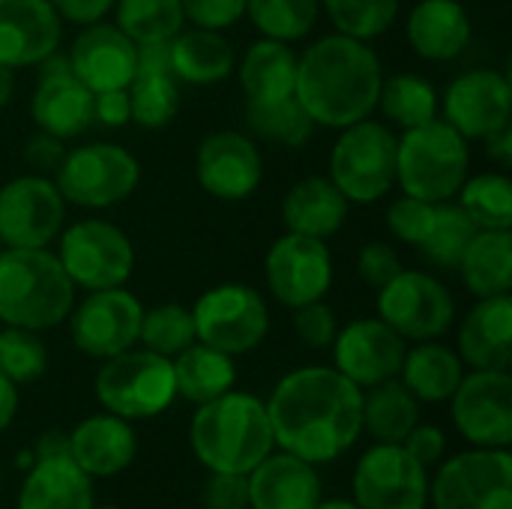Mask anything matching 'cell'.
<instances>
[{"label":"cell","mask_w":512,"mask_h":509,"mask_svg":"<svg viewBox=\"0 0 512 509\" xmlns=\"http://www.w3.org/2000/svg\"><path fill=\"white\" fill-rule=\"evenodd\" d=\"M264 405L276 447L309 465L336 462L363 435V390L330 366L288 372Z\"/></svg>","instance_id":"6da1fadb"},{"label":"cell","mask_w":512,"mask_h":509,"mask_svg":"<svg viewBox=\"0 0 512 509\" xmlns=\"http://www.w3.org/2000/svg\"><path fill=\"white\" fill-rule=\"evenodd\" d=\"M381 81L378 54L363 39L333 33L297 57L294 96L315 123L345 129L375 111Z\"/></svg>","instance_id":"7a4b0ae2"},{"label":"cell","mask_w":512,"mask_h":509,"mask_svg":"<svg viewBox=\"0 0 512 509\" xmlns=\"http://www.w3.org/2000/svg\"><path fill=\"white\" fill-rule=\"evenodd\" d=\"M189 423V447L210 474H249L273 453V429L267 405L249 393H222L195 405Z\"/></svg>","instance_id":"3957f363"},{"label":"cell","mask_w":512,"mask_h":509,"mask_svg":"<svg viewBox=\"0 0 512 509\" xmlns=\"http://www.w3.org/2000/svg\"><path fill=\"white\" fill-rule=\"evenodd\" d=\"M75 285L48 249H0V321L21 330H51L69 318Z\"/></svg>","instance_id":"277c9868"},{"label":"cell","mask_w":512,"mask_h":509,"mask_svg":"<svg viewBox=\"0 0 512 509\" xmlns=\"http://www.w3.org/2000/svg\"><path fill=\"white\" fill-rule=\"evenodd\" d=\"M468 177V141L444 120L405 129L396 147V183L420 201H450Z\"/></svg>","instance_id":"5b68a950"},{"label":"cell","mask_w":512,"mask_h":509,"mask_svg":"<svg viewBox=\"0 0 512 509\" xmlns=\"http://www.w3.org/2000/svg\"><path fill=\"white\" fill-rule=\"evenodd\" d=\"M96 399L108 414L123 420H147L159 417L177 399L174 366L168 357L141 351H123L102 363L96 372Z\"/></svg>","instance_id":"8992f818"},{"label":"cell","mask_w":512,"mask_h":509,"mask_svg":"<svg viewBox=\"0 0 512 509\" xmlns=\"http://www.w3.org/2000/svg\"><path fill=\"white\" fill-rule=\"evenodd\" d=\"M396 147L393 129L375 120H360L342 129L333 156L330 180L336 189L357 204H372L384 198L396 183Z\"/></svg>","instance_id":"52a82bcc"},{"label":"cell","mask_w":512,"mask_h":509,"mask_svg":"<svg viewBox=\"0 0 512 509\" xmlns=\"http://www.w3.org/2000/svg\"><path fill=\"white\" fill-rule=\"evenodd\" d=\"M138 159L117 144H84L57 165V192L78 207H114L138 186Z\"/></svg>","instance_id":"ba28073f"},{"label":"cell","mask_w":512,"mask_h":509,"mask_svg":"<svg viewBox=\"0 0 512 509\" xmlns=\"http://www.w3.org/2000/svg\"><path fill=\"white\" fill-rule=\"evenodd\" d=\"M435 509H512V456L498 447H477L441 465L429 483Z\"/></svg>","instance_id":"9c48e42d"},{"label":"cell","mask_w":512,"mask_h":509,"mask_svg":"<svg viewBox=\"0 0 512 509\" xmlns=\"http://www.w3.org/2000/svg\"><path fill=\"white\" fill-rule=\"evenodd\" d=\"M195 339L231 357L258 348L270 330L264 297L249 285H219L201 294L192 309Z\"/></svg>","instance_id":"30bf717a"},{"label":"cell","mask_w":512,"mask_h":509,"mask_svg":"<svg viewBox=\"0 0 512 509\" xmlns=\"http://www.w3.org/2000/svg\"><path fill=\"white\" fill-rule=\"evenodd\" d=\"M72 285L87 291L120 288L135 267V249L129 237L102 219H84L63 231L57 252Z\"/></svg>","instance_id":"8fae6325"},{"label":"cell","mask_w":512,"mask_h":509,"mask_svg":"<svg viewBox=\"0 0 512 509\" xmlns=\"http://www.w3.org/2000/svg\"><path fill=\"white\" fill-rule=\"evenodd\" d=\"M381 321L390 324L402 339L426 342L450 330L456 303L450 291L429 273L399 270L378 294Z\"/></svg>","instance_id":"7c38bea8"},{"label":"cell","mask_w":512,"mask_h":509,"mask_svg":"<svg viewBox=\"0 0 512 509\" xmlns=\"http://www.w3.org/2000/svg\"><path fill=\"white\" fill-rule=\"evenodd\" d=\"M354 504L360 509H426V468L402 444L369 447L354 468Z\"/></svg>","instance_id":"4fadbf2b"},{"label":"cell","mask_w":512,"mask_h":509,"mask_svg":"<svg viewBox=\"0 0 512 509\" xmlns=\"http://www.w3.org/2000/svg\"><path fill=\"white\" fill-rule=\"evenodd\" d=\"M453 402V423L459 435L474 447H498L512 444V378L510 372H486L474 369L462 375Z\"/></svg>","instance_id":"5bb4252c"},{"label":"cell","mask_w":512,"mask_h":509,"mask_svg":"<svg viewBox=\"0 0 512 509\" xmlns=\"http://www.w3.org/2000/svg\"><path fill=\"white\" fill-rule=\"evenodd\" d=\"M144 306L138 297L120 288H102L90 291L81 306L69 312L72 342L78 351L96 360H108L114 354L129 351L138 342Z\"/></svg>","instance_id":"9a60e30c"},{"label":"cell","mask_w":512,"mask_h":509,"mask_svg":"<svg viewBox=\"0 0 512 509\" xmlns=\"http://www.w3.org/2000/svg\"><path fill=\"white\" fill-rule=\"evenodd\" d=\"M63 228V195L39 174L0 189V240L9 249H45Z\"/></svg>","instance_id":"2e32d148"},{"label":"cell","mask_w":512,"mask_h":509,"mask_svg":"<svg viewBox=\"0 0 512 509\" xmlns=\"http://www.w3.org/2000/svg\"><path fill=\"white\" fill-rule=\"evenodd\" d=\"M333 282V258L324 240L285 234L267 252V285L273 297L288 306H306L321 300Z\"/></svg>","instance_id":"e0dca14e"},{"label":"cell","mask_w":512,"mask_h":509,"mask_svg":"<svg viewBox=\"0 0 512 509\" xmlns=\"http://www.w3.org/2000/svg\"><path fill=\"white\" fill-rule=\"evenodd\" d=\"M405 339L381 318L351 321L333 339V360L351 384L369 390L399 375L405 360Z\"/></svg>","instance_id":"ac0fdd59"},{"label":"cell","mask_w":512,"mask_h":509,"mask_svg":"<svg viewBox=\"0 0 512 509\" xmlns=\"http://www.w3.org/2000/svg\"><path fill=\"white\" fill-rule=\"evenodd\" d=\"M512 84L495 69H474L459 75L444 96L447 123L465 138H486L510 123Z\"/></svg>","instance_id":"d6986e66"},{"label":"cell","mask_w":512,"mask_h":509,"mask_svg":"<svg viewBox=\"0 0 512 509\" xmlns=\"http://www.w3.org/2000/svg\"><path fill=\"white\" fill-rule=\"evenodd\" d=\"M198 183L222 201H243L261 183V153L252 138L240 132H213L201 141L195 159Z\"/></svg>","instance_id":"ffe728a7"},{"label":"cell","mask_w":512,"mask_h":509,"mask_svg":"<svg viewBox=\"0 0 512 509\" xmlns=\"http://www.w3.org/2000/svg\"><path fill=\"white\" fill-rule=\"evenodd\" d=\"M72 75L90 90H126L135 78V42L114 24H87L69 48Z\"/></svg>","instance_id":"44dd1931"},{"label":"cell","mask_w":512,"mask_h":509,"mask_svg":"<svg viewBox=\"0 0 512 509\" xmlns=\"http://www.w3.org/2000/svg\"><path fill=\"white\" fill-rule=\"evenodd\" d=\"M60 45V15L48 0H0V63L39 66Z\"/></svg>","instance_id":"7402d4cb"},{"label":"cell","mask_w":512,"mask_h":509,"mask_svg":"<svg viewBox=\"0 0 512 509\" xmlns=\"http://www.w3.org/2000/svg\"><path fill=\"white\" fill-rule=\"evenodd\" d=\"M138 453V438L129 420L117 414H93L69 432V459L90 477L108 480L123 474Z\"/></svg>","instance_id":"603a6c76"},{"label":"cell","mask_w":512,"mask_h":509,"mask_svg":"<svg viewBox=\"0 0 512 509\" xmlns=\"http://www.w3.org/2000/svg\"><path fill=\"white\" fill-rule=\"evenodd\" d=\"M249 509H315L321 501V477L315 465L270 453L249 474Z\"/></svg>","instance_id":"cb8c5ba5"},{"label":"cell","mask_w":512,"mask_h":509,"mask_svg":"<svg viewBox=\"0 0 512 509\" xmlns=\"http://www.w3.org/2000/svg\"><path fill=\"white\" fill-rule=\"evenodd\" d=\"M459 357L471 369L510 372L512 300L510 294L483 297L459 330Z\"/></svg>","instance_id":"d4e9b609"},{"label":"cell","mask_w":512,"mask_h":509,"mask_svg":"<svg viewBox=\"0 0 512 509\" xmlns=\"http://www.w3.org/2000/svg\"><path fill=\"white\" fill-rule=\"evenodd\" d=\"M30 114L39 132H48L60 141L78 138L93 123V93L72 72L39 75Z\"/></svg>","instance_id":"484cf974"},{"label":"cell","mask_w":512,"mask_h":509,"mask_svg":"<svg viewBox=\"0 0 512 509\" xmlns=\"http://www.w3.org/2000/svg\"><path fill=\"white\" fill-rule=\"evenodd\" d=\"M408 42L426 60H456L471 42V18L456 0H420L408 18Z\"/></svg>","instance_id":"4316f807"},{"label":"cell","mask_w":512,"mask_h":509,"mask_svg":"<svg viewBox=\"0 0 512 509\" xmlns=\"http://www.w3.org/2000/svg\"><path fill=\"white\" fill-rule=\"evenodd\" d=\"M282 219L291 234L327 240L348 219V198L336 189L333 180L306 177L288 189L282 201Z\"/></svg>","instance_id":"83f0119b"},{"label":"cell","mask_w":512,"mask_h":509,"mask_svg":"<svg viewBox=\"0 0 512 509\" xmlns=\"http://www.w3.org/2000/svg\"><path fill=\"white\" fill-rule=\"evenodd\" d=\"M18 509H93V480L72 459H36L18 489Z\"/></svg>","instance_id":"f1b7e54d"},{"label":"cell","mask_w":512,"mask_h":509,"mask_svg":"<svg viewBox=\"0 0 512 509\" xmlns=\"http://www.w3.org/2000/svg\"><path fill=\"white\" fill-rule=\"evenodd\" d=\"M240 87L246 93V102H276L294 96L297 54L288 48V42L264 36L246 51L240 63Z\"/></svg>","instance_id":"f546056e"},{"label":"cell","mask_w":512,"mask_h":509,"mask_svg":"<svg viewBox=\"0 0 512 509\" xmlns=\"http://www.w3.org/2000/svg\"><path fill=\"white\" fill-rule=\"evenodd\" d=\"M234 69V51L219 30L195 27L171 39V72L189 84H219Z\"/></svg>","instance_id":"4dcf8cb0"},{"label":"cell","mask_w":512,"mask_h":509,"mask_svg":"<svg viewBox=\"0 0 512 509\" xmlns=\"http://www.w3.org/2000/svg\"><path fill=\"white\" fill-rule=\"evenodd\" d=\"M402 384L411 390V396L417 402H429V405H438V402H447L465 369H462V357L432 339L420 342L414 351H405V360H402Z\"/></svg>","instance_id":"1f68e13d"},{"label":"cell","mask_w":512,"mask_h":509,"mask_svg":"<svg viewBox=\"0 0 512 509\" xmlns=\"http://www.w3.org/2000/svg\"><path fill=\"white\" fill-rule=\"evenodd\" d=\"M171 366H174L177 393L192 405H204V402L228 393L237 381L234 357L219 348H210L204 342H192L186 351H180L171 360Z\"/></svg>","instance_id":"d6a6232c"},{"label":"cell","mask_w":512,"mask_h":509,"mask_svg":"<svg viewBox=\"0 0 512 509\" xmlns=\"http://www.w3.org/2000/svg\"><path fill=\"white\" fill-rule=\"evenodd\" d=\"M462 279L471 294L498 297L512 288V234L510 231H477L459 261Z\"/></svg>","instance_id":"836d02e7"},{"label":"cell","mask_w":512,"mask_h":509,"mask_svg":"<svg viewBox=\"0 0 512 509\" xmlns=\"http://www.w3.org/2000/svg\"><path fill=\"white\" fill-rule=\"evenodd\" d=\"M417 423L420 402L402 381L390 378L369 387L363 396V432H369L378 444H402Z\"/></svg>","instance_id":"e575fe53"},{"label":"cell","mask_w":512,"mask_h":509,"mask_svg":"<svg viewBox=\"0 0 512 509\" xmlns=\"http://www.w3.org/2000/svg\"><path fill=\"white\" fill-rule=\"evenodd\" d=\"M180 0H117V27L135 42H171L183 30Z\"/></svg>","instance_id":"d590c367"},{"label":"cell","mask_w":512,"mask_h":509,"mask_svg":"<svg viewBox=\"0 0 512 509\" xmlns=\"http://www.w3.org/2000/svg\"><path fill=\"white\" fill-rule=\"evenodd\" d=\"M246 123L258 138L285 147L306 144L315 129V120L306 114L297 96H285L276 102H246Z\"/></svg>","instance_id":"8d00e7d4"},{"label":"cell","mask_w":512,"mask_h":509,"mask_svg":"<svg viewBox=\"0 0 512 509\" xmlns=\"http://www.w3.org/2000/svg\"><path fill=\"white\" fill-rule=\"evenodd\" d=\"M459 207L477 225V231H510L512 183L504 174H477L462 183Z\"/></svg>","instance_id":"74e56055"},{"label":"cell","mask_w":512,"mask_h":509,"mask_svg":"<svg viewBox=\"0 0 512 509\" xmlns=\"http://www.w3.org/2000/svg\"><path fill=\"white\" fill-rule=\"evenodd\" d=\"M378 105L402 129H414V126H423V123L438 117L435 87L426 78H417L411 72H402V75L381 81Z\"/></svg>","instance_id":"f35d334b"},{"label":"cell","mask_w":512,"mask_h":509,"mask_svg":"<svg viewBox=\"0 0 512 509\" xmlns=\"http://www.w3.org/2000/svg\"><path fill=\"white\" fill-rule=\"evenodd\" d=\"M474 234H477V225L468 219V213L459 204L441 201L435 204V222H432L429 237L420 243V249L432 264L444 270H456Z\"/></svg>","instance_id":"ab89813d"},{"label":"cell","mask_w":512,"mask_h":509,"mask_svg":"<svg viewBox=\"0 0 512 509\" xmlns=\"http://www.w3.org/2000/svg\"><path fill=\"white\" fill-rule=\"evenodd\" d=\"M126 93L129 120L144 129H162L180 111V87L174 75H135Z\"/></svg>","instance_id":"60d3db41"},{"label":"cell","mask_w":512,"mask_h":509,"mask_svg":"<svg viewBox=\"0 0 512 509\" xmlns=\"http://www.w3.org/2000/svg\"><path fill=\"white\" fill-rule=\"evenodd\" d=\"M138 342L153 351L162 354L168 360H174L180 351H186L195 339V321L192 312L177 306V303H162L153 306L141 315V330H138Z\"/></svg>","instance_id":"b9f144b4"},{"label":"cell","mask_w":512,"mask_h":509,"mask_svg":"<svg viewBox=\"0 0 512 509\" xmlns=\"http://www.w3.org/2000/svg\"><path fill=\"white\" fill-rule=\"evenodd\" d=\"M252 24L279 42L303 39L318 21V0H246Z\"/></svg>","instance_id":"7bdbcfd3"},{"label":"cell","mask_w":512,"mask_h":509,"mask_svg":"<svg viewBox=\"0 0 512 509\" xmlns=\"http://www.w3.org/2000/svg\"><path fill=\"white\" fill-rule=\"evenodd\" d=\"M48 369L45 342L33 330L6 327L0 330V375L9 378L15 387L39 381Z\"/></svg>","instance_id":"ee69618b"},{"label":"cell","mask_w":512,"mask_h":509,"mask_svg":"<svg viewBox=\"0 0 512 509\" xmlns=\"http://www.w3.org/2000/svg\"><path fill=\"white\" fill-rule=\"evenodd\" d=\"M324 6L339 33L363 42L381 36L399 12V0H324Z\"/></svg>","instance_id":"f6af8a7d"},{"label":"cell","mask_w":512,"mask_h":509,"mask_svg":"<svg viewBox=\"0 0 512 509\" xmlns=\"http://www.w3.org/2000/svg\"><path fill=\"white\" fill-rule=\"evenodd\" d=\"M432 222H435V204L411 198V195H402L387 210V228L411 246H420L429 237Z\"/></svg>","instance_id":"bcb514c9"},{"label":"cell","mask_w":512,"mask_h":509,"mask_svg":"<svg viewBox=\"0 0 512 509\" xmlns=\"http://www.w3.org/2000/svg\"><path fill=\"white\" fill-rule=\"evenodd\" d=\"M294 333L309 348H327V345H333V339L339 333L333 309L324 306L321 300L306 303V306H297L294 309Z\"/></svg>","instance_id":"7dc6e473"},{"label":"cell","mask_w":512,"mask_h":509,"mask_svg":"<svg viewBox=\"0 0 512 509\" xmlns=\"http://www.w3.org/2000/svg\"><path fill=\"white\" fill-rule=\"evenodd\" d=\"M180 6L195 27L207 30L231 27L246 15V0H180Z\"/></svg>","instance_id":"c3c4849f"},{"label":"cell","mask_w":512,"mask_h":509,"mask_svg":"<svg viewBox=\"0 0 512 509\" xmlns=\"http://www.w3.org/2000/svg\"><path fill=\"white\" fill-rule=\"evenodd\" d=\"M201 498L207 509H246L249 507V480L246 474H210Z\"/></svg>","instance_id":"681fc988"},{"label":"cell","mask_w":512,"mask_h":509,"mask_svg":"<svg viewBox=\"0 0 512 509\" xmlns=\"http://www.w3.org/2000/svg\"><path fill=\"white\" fill-rule=\"evenodd\" d=\"M399 270H402V264H399V255L393 252V246H387V243H366V246L360 249L357 273H360L363 282L381 288V285H387Z\"/></svg>","instance_id":"f907efd6"},{"label":"cell","mask_w":512,"mask_h":509,"mask_svg":"<svg viewBox=\"0 0 512 509\" xmlns=\"http://www.w3.org/2000/svg\"><path fill=\"white\" fill-rule=\"evenodd\" d=\"M402 447L408 450V456L411 459H417L423 468H435L441 459H444V453H447V438H444V432L438 429V426H414L411 432H408V438L402 441Z\"/></svg>","instance_id":"816d5d0a"},{"label":"cell","mask_w":512,"mask_h":509,"mask_svg":"<svg viewBox=\"0 0 512 509\" xmlns=\"http://www.w3.org/2000/svg\"><path fill=\"white\" fill-rule=\"evenodd\" d=\"M63 144L60 138L48 135V132H39L36 138L27 141L24 147V162L30 168H39V171H57V165L63 162Z\"/></svg>","instance_id":"f5cc1de1"},{"label":"cell","mask_w":512,"mask_h":509,"mask_svg":"<svg viewBox=\"0 0 512 509\" xmlns=\"http://www.w3.org/2000/svg\"><path fill=\"white\" fill-rule=\"evenodd\" d=\"M93 120H99L102 126H123L129 120V93L126 90H105V93H93Z\"/></svg>","instance_id":"db71d44e"},{"label":"cell","mask_w":512,"mask_h":509,"mask_svg":"<svg viewBox=\"0 0 512 509\" xmlns=\"http://www.w3.org/2000/svg\"><path fill=\"white\" fill-rule=\"evenodd\" d=\"M54 6L57 15H63L66 21L75 24H96L105 18V12L111 9L114 0H48Z\"/></svg>","instance_id":"11a10c76"},{"label":"cell","mask_w":512,"mask_h":509,"mask_svg":"<svg viewBox=\"0 0 512 509\" xmlns=\"http://www.w3.org/2000/svg\"><path fill=\"white\" fill-rule=\"evenodd\" d=\"M486 141V153L498 162V165H510L512 162V129L510 123L498 126L492 135L483 138Z\"/></svg>","instance_id":"9f6ffc18"},{"label":"cell","mask_w":512,"mask_h":509,"mask_svg":"<svg viewBox=\"0 0 512 509\" xmlns=\"http://www.w3.org/2000/svg\"><path fill=\"white\" fill-rule=\"evenodd\" d=\"M36 459H69V432H45L36 444Z\"/></svg>","instance_id":"6f0895ef"},{"label":"cell","mask_w":512,"mask_h":509,"mask_svg":"<svg viewBox=\"0 0 512 509\" xmlns=\"http://www.w3.org/2000/svg\"><path fill=\"white\" fill-rule=\"evenodd\" d=\"M15 411H18V387L0 375V432H6L12 426Z\"/></svg>","instance_id":"680465c9"},{"label":"cell","mask_w":512,"mask_h":509,"mask_svg":"<svg viewBox=\"0 0 512 509\" xmlns=\"http://www.w3.org/2000/svg\"><path fill=\"white\" fill-rule=\"evenodd\" d=\"M12 72L15 69H9V66L0 63V108H6L9 99H12V93H15V75Z\"/></svg>","instance_id":"91938a15"},{"label":"cell","mask_w":512,"mask_h":509,"mask_svg":"<svg viewBox=\"0 0 512 509\" xmlns=\"http://www.w3.org/2000/svg\"><path fill=\"white\" fill-rule=\"evenodd\" d=\"M315 509H360V507H357L354 501H324V498H321Z\"/></svg>","instance_id":"94428289"},{"label":"cell","mask_w":512,"mask_h":509,"mask_svg":"<svg viewBox=\"0 0 512 509\" xmlns=\"http://www.w3.org/2000/svg\"><path fill=\"white\" fill-rule=\"evenodd\" d=\"M93 509H120V507H93Z\"/></svg>","instance_id":"6125c7cd"},{"label":"cell","mask_w":512,"mask_h":509,"mask_svg":"<svg viewBox=\"0 0 512 509\" xmlns=\"http://www.w3.org/2000/svg\"><path fill=\"white\" fill-rule=\"evenodd\" d=\"M0 249H3V240H0Z\"/></svg>","instance_id":"be15d7a7"}]
</instances>
